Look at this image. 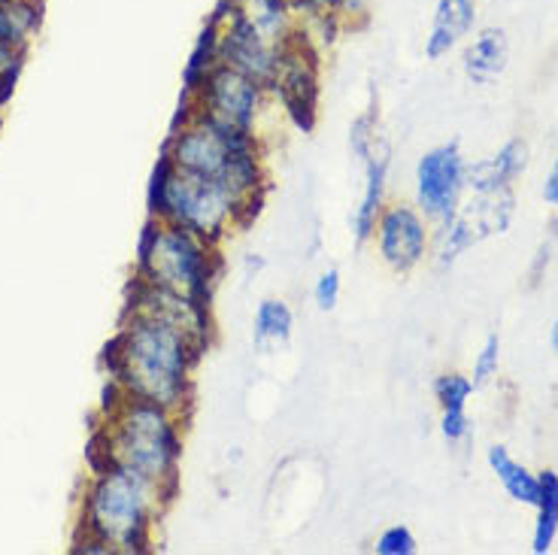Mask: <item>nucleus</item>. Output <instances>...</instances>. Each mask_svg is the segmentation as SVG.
Returning <instances> with one entry per match:
<instances>
[{
	"instance_id": "6",
	"label": "nucleus",
	"mask_w": 558,
	"mask_h": 555,
	"mask_svg": "<svg viewBox=\"0 0 558 555\" xmlns=\"http://www.w3.org/2000/svg\"><path fill=\"white\" fill-rule=\"evenodd\" d=\"M134 279L213 306V292L222 279V246L149 216Z\"/></svg>"
},
{
	"instance_id": "14",
	"label": "nucleus",
	"mask_w": 558,
	"mask_h": 555,
	"mask_svg": "<svg viewBox=\"0 0 558 555\" xmlns=\"http://www.w3.org/2000/svg\"><path fill=\"white\" fill-rule=\"evenodd\" d=\"M531 149L525 140H510L501 149L480 161H468V192L492 195V192H510L517 180L529 170Z\"/></svg>"
},
{
	"instance_id": "9",
	"label": "nucleus",
	"mask_w": 558,
	"mask_h": 555,
	"mask_svg": "<svg viewBox=\"0 0 558 555\" xmlns=\"http://www.w3.org/2000/svg\"><path fill=\"white\" fill-rule=\"evenodd\" d=\"M468 192V158L456 140L440 143L428 153L418 155L413 170V195L425 219L432 225H444L456 216Z\"/></svg>"
},
{
	"instance_id": "19",
	"label": "nucleus",
	"mask_w": 558,
	"mask_h": 555,
	"mask_svg": "<svg viewBox=\"0 0 558 555\" xmlns=\"http://www.w3.org/2000/svg\"><path fill=\"white\" fill-rule=\"evenodd\" d=\"M294 334V313L292 306L282 298H265L255 306L252 316V343L258 349L286 347Z\"/></svg>"
},
{
	"instance_id": "25",
	"label": "nucleus",
	"mask_w": 558,
	"mask_h": 555,
	"mask_svg": "<svg viewBox=\"0 0 558 555\" xmlns=\"http://www.w3.org/2000/svg\"><path fill=\"white\" fill-rule=\"evenodd\" d=\"M289 7L301 15V22L307 28H313V25H335L331 22V0H289Z\"/></svg>"
},
{
	"instance_id": "2",
	"label": "nucleus",
	"mask_w": 558,
	"mask_h": 555,
	"mask_svg": "<svg viewBox=\"0 0 558 555\" xmlns=\"http://www.w3.org/2000/svg\"><path fill=\"white\" fill-rule=\"evenodd\" d=\"M173 492L119 464H92L80 510V553H149Z\"/></svg>"
},
{
	"instance_id": "1",
	"label": "nucleus",
	"mask_w": 558,
	"mask_h": 555,
	"mask_svg": "<svg viewBox=\"0 0 558 555\" xmlns=\"http://www.w3.org/2000/svg\"><path fill=\"white\" fill-rule=\"evenodd\" d=\"M207 347L177 322L128 306L122 328L107 347L110 386L189 417L195 371Z\"/></svg>"
},
{
	"instance_id": "23",
	"label": "nucleus",
	"mask_w": 558,
	"mask_h": 555,
	"mask_svg": "<svg viewBox=\"0 0 558 555\" xmlns=\"http://www.w3.org/2000/svg\"><path fill=\"white\" fill-rule=\"evenodd\" d=\"M374 553L377 555H416L418 541L416 534L407 526H389L379 531L377 543H374Z\"/></svg>"
},
{
	"instance_id": "17",
	"label": "nucleus",
	"mask_w": 558,
	"mask_h": 555,
	"mask_svg": "<svg viewBox=\"0 0 558 555\" xmlns=\"http://www.w3.org/2000/svg\"><path fill=\"white\" fill-rule=\"evenodd\" d=\"M464 76L474 85H492L504 76L510 64V40L504 28H483L476 37L464 46Z\"/></svg>"
},
{
	"instance_id": "24",
	"label": "nucleus",
	"mask_w": 558,
	"mask_h": 555,
	"mask_svg": "<svg viewBox=\"0 0 558 555\" xmlns=\"http://www.w3.org/2000/svg\"><path fill=\"white\" fill-rule=\"evenodd\" d=\"M340 298H343V277H340V270L337 267H328V270H322L316 282H313V304L322 313H335L337 304H340Z\"/></svg>"
},
{
	"instance_id": "12",
	"label": "nucleus",
	"mask_w": 558,
	"mask_h": 555,
	"mask_svg": "<svg viewBox=\"0 0 558 555\" xmlns=\"http://www.w3.org/2000/svg\"><path fill=\"white\" fill-rule=\"evenodd\" d=\"M274 100L294 125L310 131L319 112V52L313 46L310 28H304L282 49V64L274 83Z\"/></svg>"
},
{
	"instance_id": "7",
	"label": "nucleus",
	"mask_w": 558,
	"mask_h": 555,
	"mask_svg": "<svg viewBox=\"0 0 558 555\" xmlns=\"http://www.w3.org/2000/svg\"><path fill=\"white\" fill-rule=\"evenodd\" d=\"M274 104V92L267 85L255 83L252 76L228 64H213L207 76L185 92L182 107L204 112L213 122L238 128L243 134H255L265 140V119Z\"/></svg>"
},
{
	"instance_id": "16",
	"label": "nucleus",
	"mask_w": 558,
	"mask_h": 555,
	"mask_svg": "<svg viewBox=\"0 0 558 555\" xmlns=\"http://www.w3.org/2000/svg\"><path fill=\"white\" fill-rule=\"evenodd\" d=\"M474 395V379L449 371L434 379V401L440 410V434L452 446L464 444L471 437V417H468V401Z\"/></svg>"
},
{
	"instance_id": "27",
	"label": "nucleus",
	"mask_w": 558,
	"mask_h": 555,
	"mask_svg": "<svg viewBox=\"0 0 558 555\" xmlns=\"http://www.w3.org/2000/svg\"><path fill=\"white\" fill-rule=\"evenodd\" d=\"M544 201L549 204V207L558 209V153H556V161H553V167H549V173H546Z\"/></svg>"
},
{
	"instance_id": "13",
	"label": "nucleus",
	"mask_w": 558,
	"mask_h": 555,
	"mask_svg": "<svg viewBox=\"0 0 558 555\" xmlns=\"http://www.w3.org/2000/svg\"><path fill=\"white\" fill-rule=\"evenodd\" d=\"M389 165L391 153L386 140H383L377 149L367 155L364 161H359L364 177L362 195H359V204H355L352 219H349V225H352V237H355L359 246H367V243H371L379 213L389 204Z\"/></svg>"
},
{
	"instance_id": "28",
	"label": "nucleus",
	"mask_w": 558,
	"mask_h": 555,
	"mask_svg": "<svg viewBox=\"0 0 558 555\" xmlns=\"http://www.w3.org/2000/svg\"><path fill=\"white\" fill-rule=\"evenodd\" d=\"M549 347H553V352L558 355V319L553 322V328H549Z\"/></svg>"
},
{
	"instance_id": "15",
	"label": "nucleus",
	"mask_w": 558,
	"mask_h": 555,
	"mask_svg": "<svg viewBox=\"0 0 558 555\" xmlns=\"http://www.w3.org/2000/svg\"><path fill=\"white\" fill-rule=\"evenodd\" d=\"M476 22V0H437L432 28L425 37V58L440 61L456 52L464 37H471Z\"/></svg>"
},
{
	"instance_id": "3",
	"label": "nucleus",
	"mask_w": 558,
	"mask_h": 555,
	"mask_svg": "<svg viewBox=\"0 0 558 555\" xmlns=\"http://www.w3.org/2000/svg\"><path fill=\"white\" fill-rule=\"evenodd\" d=\"M185 413L170 407L116 389V401L110 403L104 429L98 431L92 464H119L177 492L185 453Z\"/></svg>"
},
{
	"instance_id": "8",
	"label": "nucleus",
	"mask_w": 558,
	"mask_h": 555,
	"mask_svg": "<svg viewBox=\"0 0 558 555\" xmlns=\"http://www.w3.org/2000/svg\"><path fill=\"white\" fill-rule=\"evenodd\" d=\"M517 213V192H492V195H474L461 201L456 216L444 225H434V246L432 258L437 267L456 264L471 250L480 246L483 240L495 234H504Z\"/></svg>"
},
{
	"instance_id": "4",
	"label": "nucleus",
	"mask_w": 558,
	"mask_h": 555,
	"mask_svg": "<svg viewBox=\"0 0 558 555\" xmlns=\"http://www.w3.org/2000/svg\"><path fill=\"white\" fill-rule=\"evenodd\" d=\"M165 158L180 170L213 177L228 185L255 216L265 204L270 182L267 149L265 140L255 134H243L238 128L213 122L192 107H182L180 122L173 125L165 146Z\"/></svg>"
},
{
	"instance_id": "26",
	"label": "nucleus",
	"mask_w": 558,
	"mask_h": 555,
	"mask_svg": "<svg viewBox=\"0 0 558 555\" xmlns=\"http://www.w3.org/2000/svg\"><path fill=\"white\" fill-rule=\"evenodd\" d=\"M367 15V0H331V22L337 28L355 25Z\"/></svg>"
},
{
	"instance_id": "10",
	"label": "nucleus",
	"mask_w": 558,
	"mask_h": 555,
	"mask_svg": "<svg viewBox=\"0 0 558 555\" xmlns=\"http://www.w3.org/2000/svg\"><path fill=\"white\" fill-rule=\"evenodd\" d=\"M371 246L391 274L407 277L432 258L434 225L425 219V213L416 204L389 201L374 225Z\"/></svg>"
},
{
	"instance_id": "18",
	"label": "nucleus",
	"mask_w": 558,
	"mask_h": 555,
	"mask_svg": "<svg viewBox=\"0 0 558 555\" xmlns=\"http://www.w3.org/2000/svg\"><path fill=\"white\" fill-rule=\"evenodd\" d=\"M488 471L498 476L501 488L517 500V504H525V507H534L537 504V495H541V476L531 473L522 461L510 456V449L501 444L488 446L486 453Z\"/></svg>"
},
{
	"instance_id": "21",
	"label": "nucleus",
	"mask_w": 558,
	"mask_h": 555,
	"mask_svg": "<svg viewBox=\"0 0 558 555\" xmlns=\"http://www.w3.org/2000/svg\"><path fill=\"white\" fill-rule=\"evenodd\" d=\"M383 131H379V112L371 107V110H364L352 125H349V153L355 161H364L367 155L377 149L379 143H383Z\"/></svg>"
},
{
	"instance_id": "22",
	"label": "nucleus",
	"mask_w": 558,
	"mask_h": 555,
	"mask_svg": "<svg viewBox=\"0 0 558 555\" xmlns=\"http://www.w3.org/2000/svg\"><path fill=\"white\" fill-rule=\"evenodd\" d=\"M498 367H501V337H498V334H488L486 343H483V349L476 352L474 359V374H471L474 389L488 386V383L498 376Z\"/></svg>"
},
{
	"instance_id": "11",
	"label": "nucleus",
	"mask_w": 558,
	"mask_h": 555,
	"mask_svg": "<svg viewBox=\"0 0 558 555\" xmlns=\"http://www.w3.org/2000/svg\"><path fill=\"white\" fill-rule=\"evenodd\" d=\"M209 22L216 25V61L246 73L255 83L274 88L286 46H277L262 37L243 15L228 7H216V15Z\"/></svg>"
},
{
	"instance_id": "20",
	"label": "nucleus",
	"mask_w": 558,
	"mask_h": 555,
	"mask_svg": "<svg viewBox=\"0 0 558 555\" xmlns=\"http://www.w3.org/2000/svg\"><path fill=\"white\" fill-rule=\"evenodd\" d=\"M541 495H537V519H534V534H531V553H553L558 538V473L541 471Z\"/></svg>"
},
{
	"instance_id": "5",
	"label": "nucleus",
	"mask_w": 558,
	"mask_h": 555,
	"mask_svg": "<svg viewBox=\"0 0 558 555\" xmlns=\"http://www.w3.org/2000/svg\"><path fill=\"white\" fill-rule=\"evenodd\" d=\"M149 216L180 225L216 246H222L228 237L255 219V213L228 185L213 177L180 170L165 155L158 158L149 182Z\"/></svg>"
}]
</instances>
